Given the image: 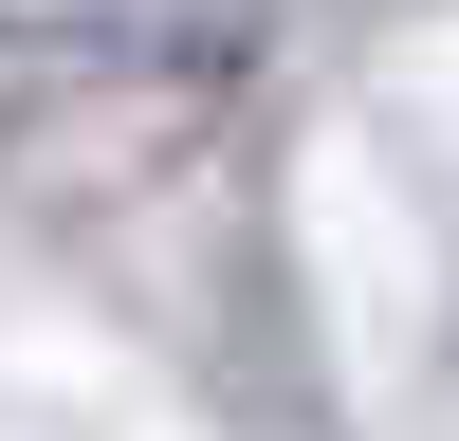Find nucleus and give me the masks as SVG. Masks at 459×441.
I'll return each mask as SVG.
<instances>
[]
</instances>
